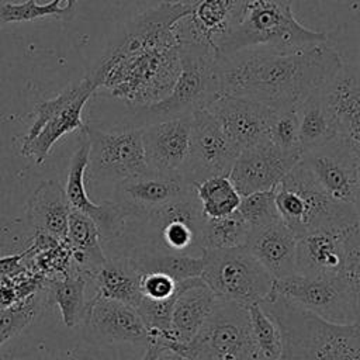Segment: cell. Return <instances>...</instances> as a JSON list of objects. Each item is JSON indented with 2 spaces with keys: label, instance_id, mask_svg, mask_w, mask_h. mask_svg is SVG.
<instances>
[{
  "label": "cell",
  "instance_id": "cell-1",
  "mask_svg": "<svg viewBox=\"0 0 360 360\" xmlns=\"http://www.w3.org/2000/svg\"><path fill=\"white\" fill-rule=\"evenodd\" d=\"M343 65L339 51L321 42L285 52L245 51L218 56L215 73L219 94L284 110L323 91Z\"/></svg>",
  "mask_w": 360,
  "mask_h": 360
},
{
  "label": "cell",
  "instance_id": "cell-2",
  "mask_svg": "<svg viewBox=\"0 0 360 360\" xmlns=\"http://www.w3.org/2000/svg\"><path fill=\"white\" fill-rule=\"evenodd\" d=\"M180 41L156 24L135 17L90 73L132 108L165 98L180 73Z\"/></svg>",
  "mask_w": 360,
  "mask_h": 360
},
{
  "label": "cell",
  "instance_id": "cell-3",
  "mask_svg": "<svg viewBox=\"0 0 360 360\" xmlns=\"http://www.w3.org/2000/svg\"><path fill=\"white\" fill-rule=\"evenodd\" d=\"M260 305L280 329V360H360L359 323L325 321L273 292Z\"/></svg>",
  "mask_w": 360,
  "mask_h": 360
},
{
  "label": "cell",
  "instance_id": "cell-4",
  "mask_svg": "<svg viewBox=\"0 0 360 360\" xmlns=\"http://www.w3.org/2000/svg\"><path fill=\"white\" fill-rule=\"evenodd\" d=\"M291 4L292 0H242L229 34L218 48V56L245 51L285 52L329 42L328 32L302 25Z\"/></svg>",
  "mask_w": 360,
  "mask_h": 360
},
{
  "label": "cell",
  "instance_id": "cell-5",
  "mask_svg": "<svg viewBox=\"0 0 360 360\" xmlns=\"http://www.w3.org/2000/svg\"><path fill=\"white\" fill-rule=\"evenodd\" d=\"M280 219L297 238L318 229L352 228L359 224L353 204L326 194L298 162L274 188Z\"/></svg>",
  "mask_w": 360,
  "mask_h": 360
},
{
  "label": "cell",
  "instance_id": "cell-6",
  "mask_svg": "<svg viewBox=\"0 0 360 360\" xmlns=\"http://www.w3.org/2000/svg\"><path fill=\"white\" fill-rule=\"evenodd\" d=\"M128 221L138 224L139 243L134 248V253L127 256L141 253L202 256L205 252L204 214L194 186L167 205Z\"/></svg>",
  "mask_w": 360,
  "mask_h": 360
},
{
  "label": "cell",
  "instance_id": "cell-7",
  "mask_svg": "<svg viewBox=\"0 0 360 360\" xmlns=\"http://www.w3.org/2000/svg\"><path fill=\"white\" fill-rule=\"evenodd\" d=\"M180 38V73L170 93L158 103L134 108L136 115L148 120V124L191 115L194 111L207 108L218 96L215 63L218 55L208 46ZM146 124V125H148Z\"/></svg>",
  "mask_w": 360,
  "mask_h": 360
},
{
  "label": "cell",
  "instance_id": "cell-8",
  "mask_svg": "<svg viewBox=\"0 0 360 360\" xmlns=\"http://www.w3.org/2000/svg\"><path fill=\"white\" fill-rule=\"evenodd\" d=\"M201 278L217 298L243 305L263 302L274 287V278L246 246L205 249Z\"/></svg>",
  "mask_w": 360,
  "mask_h": 360
},
{
  "label": "cell",
  "instance_id": "cell-9",
  "mask_svg": "<svg viewBox=\"0 0 360 360\" xmlns=\"http://www.w3.org/2000/svg\"><path fill=\"white\" fill-rule=\"evenodd\" d=\"M97 89L94 77L89 73L53 98L38 103L34 110L35 120L21 142V155L41 165L63 135L82 129L83 107Z\"/></svg>",
  "mask_w": 360,
  "mask_h": 360
},
{
  "label": "cell",
  "instance_id": "cell-10",
  "mask_svg": "<svg viewBox=\"0 0 360 360\" xmlns=\"http://www.w3.org/2000/svg\"><path fill=\"white\" fill-rule=\"evenodd\" d=\"M188 360H253L248 307L217 298L208 318L187 345Z\"/></svg>",
  "mask_w": 360,
  "mask_h": 360
},
{
  "label": "cell",
  "instance_id": "cell-11",
  "mask_svg": "<svg viewBox=\"0 0 360 360\" xmlns=\"http://www.w3.org/2000/svg\"><path fill=\"white\" fill-rule=\"evenodd\" d=\"M89 139L87 170L91 180L115 184L148 172L142 142V128L105 132L83 127Z\"/></svg>",
  "mask_w": 360,
  "mask_h": 360
},
{
  "label": "cell",
  "instance_id": "cell-12",
  "mask_svg": "<svg viewBox=\"0 0 360 360\" xmlns=\"http://www.w3.org/2000/svg\"><path fill=\"white\" fill-rule=\"evenodd\" d=\"M239 153L214 115L201 108L191 114L188 155L179 173L191 186L210 177L229 176Z\"/></svg>",
  "mask_w": 360,
  "mask_h": 360
},
{
  "label": "cell",
  "instance_id": "cell-13",
  "mask_svg": "<svg viewBox=\"0 0 360 360\" xmlns=\"http://www.w3.org/2000/svg\"><path fill=\"white\" fill-rule=\"evenodd\" d=\"M273 294H277L307 311L333 323H354L349 291L343 278L304 277L292 274L274 280Z\"/></svg>",
  "mask_w": 360,
  "mask_h": 360
},
{
  "label": "cell",
  "instance_id": "cell-14",
  "mask_svg": "<svg viewBox=\"0 0 360 360\" xmlns=\"http://www.w3.org/2000/svg\"><path fill=\"white\" fill-rule=\"evenodd\" d=\"M302 152H288L263 139L238 155L229 179L240 195L273 190L301 160Z\"/></svg>",
  "mask_w": 360,
  "mask_h": 360
},
{
  "label": "cell",
  "instance_id": "cell-15",
  "mask_svg": "<svg viewBox=\"0 0 360 360\" xmlns=\"http://www.w3.org/2000/svg\"><path fill=\"white\" fill-rule=\"evenodd\" d=\"M89 148L90 145L87 135L82 128L79 143L70 159L65 193L70 208L89 215L97 224L103 239H117L125 231L128 214L117 201H103L96 204L87 195L84 177L89 163Z\"/></svg>",
  "mask_w": 360,
  "mask_h": 360
},
{
  "label": "cell",
  "instance_id": "cell-16",
  "mask_svg": "<svg viewBox=\"0 0 360 360\" xmlns=\"http://www.w3.org/2000/svg\"><path fill=\"white\" fill-rule=\"evenodd\" d=\"M207 110L239 150L267 139L269 127L276 112L266 104L231 94H219Z\"/></svg>",
  "mask_w": 360,
  "mask_h": 360
},
{
  "label": "cell",
  "instance_id": "cell-17",
  "mask_svg": "<svg viewBox=\"0 0 360 360\" xmlns=\"http://www.w3.org/2000/svg\"><path fill=\"white\" fill-rule=\"evenodd\" d=\"M356 156L336 136L323 146L304 152L300 162L326 194L338 201L353 204Z\"/></svg>",
  "mask_w": 360,
  "mask_h": 360
},
{
  "label": "cell",
  "instance_id": "cell-18",
  "mask_svg": "<svg viewBox=\"0 0 360 360\" xmlns=\"http://www.w3.org/2000/svg\"><path fill=\"white\" fill-rule=\"evenodd\" d=\"M188 184L180 173L145 172L117 183L115 201L127 211L128 219L145 217L183 195Z\"/></svg>",
  "mask_w": 360,
  "mask_h": 360
},
{
  "label": "cell",
  "instance_id": "cell-19",
  "mask_svg": "<svg viewBox=\"0 0 360 360\" xmlns=\"http://www.w3.org/2000/svg\"><path fill=\"white\" fill-rule=\"evenodd\" d=\"M141 128L148 170L179 173L188 155L191 115L162 120Z\"/></svg>",
  "mask_w": 360,
  "mask_h": 360
},
{
  "label": "cell",
  "instance_id": "cell-20",
  "mask_svg": "<svg viewBox=\"0 0 360 360\" xmlns=\"http://www.w3.org/2000/svg\"><path fill=\"white\" fill-rule=\"evenodd\" d=\"M352 228L318 229L300 236L295 250V274L304 277L339 276L345 264L346 238Z\"/></svg>",
  "mask_w": 360,
  "mask_h": 360
},
{
  "label": "cell",
  "instance_id": "cell-21",
  "mask_svg": "<svg viewBox=\"0 0 360 360\" xmlns=\"http://www.w3.org/2000/svg\"><path fill=\"white\" fill-rule=\"evenodd\" d=\"M322 97L338 129V136L360 156V70L343 65L323 89Z\"/></svg>",
  "mask_w": 360,
  "mask_h": 360
},
{
  "label": "cell",
  "instance_id": "cell-22",
  "mask_svg": "<svg viewBox=\"0 0 360 360\" xmlns=\"http://www.w3.org/2000/svg\"><path fill=\"white\" fill-rule=\"evenodd\" d=\"M217 295L201 277L179 281V294L172 314L170 350L184 356L187 345L197 335L215 304Z\"/></svg>",
  "mask_w": 360,
  "mask_h": 360
},
{
  "label": "cell",
  "instance_id": "cell-23",
  "mask_svg": "<svg viewBox=\"0 0 360 360\" xmlns=\"http://www.w3.org/2000/svg\"><path fill=\"white\" fill-rule=\"evenodd\" d=\"M190 14L177 25L181 38L200 42L218 55L221 42L229 34L242 0H194Z\"/></svg>",
  "mask_w": 360,
  "mask_h": 360
},
{
  "label": "cell",
  "instance_id": "cell-24",
  "mask_svg": "<svg viewBox=\"0 0 360 360\" xmlns=\"http://www.w3.org/2000/svg\"><path fill=\"white\" fill-rule=\"evenodd\" d=\"M84 321L110 340L149 343V330L136 308L121 301L94 295L87 302Z\"/></svg>",
  "mask_w": 360,
  "mask_h": 360
},
{
  "label": "cell",
  "instance_id": "cell-25",
  "mask_svg": "<svg viewBox=\"0 0 360 360\" xmlns=\"http://www.w3.org/2000/svg\"><path fill=\"white\" fill-rule=\"evenodd\" d=\"M297 235L283 222L252 228L246 248L274 280L295 274Z\"/></svg>",
  "mask_w": 360,
  "mask_h": 360
},
{
  "label": "cell",
  "instance_id": "cell-26",
  "mask_svg": "<svg viewBox=\"0 0 360 360\" xmlns=\"http://www.w3.org/2000/svg\"><path fill=\"white\" fill-rule=\"evenodd\" d=\"M70 204L65 188L55 180H45L31 194L27 202V219L35 233H44L65 240Z\"/></svg>",
  "mask_w": 360,
  "mask_h": 360
},
{
  "label": "cell",
  "instance_id": "cell-27",
  "mask_svg": "<svg viewBox=\"0 0 360 360\" xmlns=\"http://www.w3.org/2000/svg\"><path fill=\"white\" fill-rule=\"evenodd\" d=\"M142 271L129 256L108 259L89 276L96 287L97 297L121 301L134 308L142 298L141 292Z\"/></svg>",
  "mask_w": 360,
  "mask_h": 360
},
{
  "label": "cell",
  "instance_id": "cell-28",
  "mask_svg": "<svg viewBox=\"0 0 360 360\" xmlns=\"http://www.w3.org/2000/svg\"><path fill=\"white\" fill-rule=\"evenodd\" d=\"M90 281L89 274L75 266L60 274L46 277L44 288L48 301L55 304L62 315L63 325L75 328L86 318V285Z\"/></svg>",
  "mask_w": 360,
  "mask_h": 360
},
{
  "label": "cell",
  "instance_id": "cell-29",
  "mask_svg": "<svg viewBox=\"0 0 360 360\" xmlns=\"http://www.w3.org/2000/svg\"><path fill=\"white\" fill-rule=\"evenodd\" d=\"M97 224L86 214L70 208L65 242L70 250L73 266L89 276L105 260Z\"/></svg>",
  "mask_w": 360,
  "mask_h": 360
},
{
  "label": "cell",
  "instance_id": "cell-30",
  "mask_svg": "<svg viewBox=\"0 0 360 360\" xmlns=\"http://www.w3.org/2000/svg\"><path fill=\"white\" fill-rule=\"evenodd\" d=\"M298 138L302 153L326 145L338 136L335 120L325 104L322 91L297 105Z\"/></svg>",
  "mask_w": 360,
  "mask_h": 360
},
{
  "label": "cell",
  "instance_id": "cell-31",
  "mask_svg": "<svg viewBox=\"0 0 360 360\" xmlns=\"http://www.w3.org/2000/svg\"><path fill=\"white\" fill-rule=\"evenodd\" d=\"M204 217L219 218L238 210L242 195L228 176L210 177L194 186Z\"/></svg>",
  "mask_w": 360,
  "mask_h": 360
},
{
  "label": "cell",
  "instance_id": "cell-32",
  "mask_svg": "<svg viewBox=\"0 0 360 360\" xmlns=\"http://www.w3.org/2000/svg\"><path fill=\"white\" fill-rule=\"evenodd\" d=\"M142 273L159 271L174 281L201 277L202 256L172 255V253H141L129 256Z\"/></svg>",
  "mask_w": 360,
  "mask_h": 360
},
{
  "label": "cell",
  "instance_id": "cell-33",
  "mask_svg": "<svg viewBox=\"0 0 360 360\" xmlns=\"http://www.w3.org/2000/svg\"><path fill=\"white\" fill-rule=\"evenodd\" d=\"M246 307L250 322L253 360H280L281 333L277 323L260 304L256 302Z\"/></svg>",
  "mask_w": 360,
  "mask_h": 360
},
{
  "label": "cell",
  "instance_id": "cell-34",
  "mask_svg": "<svg viewBox=\"0 0 360 360\" xmlns=\"http://www.w3.org/2000/svg\"><path fill=\"white\" fill-rule=\"evenodd\" d=\"M250 226L242 218L239 211H233L225 217H204V248L205 249H229L245 246Z\"/></svg>",
  "mask_w": 360,
  "mask_h": 360
},
{
  "label": "cell",
  "instance_id": "cell-35",
  "mask_svg": "<svg viewBox=\"0 0 360 360\" xmlns=\"http://www.w3.org/2000/svg\"><path fill=\"white\" fill-rule=\"evenodd\" d=\"M340 277L350 295L354 323L360 325V224L353 226L347 233L345 264Z\"/></svg>",
  "mask_w": 360,
  "mask_h": 360
},
{
  "label": "cell",
  "instance_id": "cell-36",
  "mask_svg": "<svg viewBox=\"0 0 360 360\" xmlns=\"http://www.w3.org/2000/svg\"><path fill=\"white\" fill-rule=\"evenodd\" d=\"M238 211L250 229L281 221L276 205L274 188L242 195Z\"/></svg>",
  "mask_w": 360,
  "mask_h": 360
},
{
  "label": "cell",
  "instance_id": "cell-37",
  "mask_svg": "<svg viewBox=\"0 0 360 360\" xmlns=\"http://www.w3.org/2000/svg\"><path fill=\"white\" fill-rule=\"evenodd\" d=\"M70 11L60 6V0H52L39 4L35 0H25L22 3H3L0 4V22H30L45 17H60Z\"/></svg>",
  "mask_w": 360,
  "mask_h": 360
},
{
  "label": "cell",
  "instance_id": "cell-38",
  "mask_svg": "<svg viewBox=\"0 0 360 360\" xmlns=\"http://www.w3.org/2000/svg\"><path fill=\"white\" fill-rule=\"evenodd\" d=\"M267 139L283 150L302 152L298 138L297 107L276 110L269 127Z\"/></svg>",
  "mask_w": 360,
  "mask_h": 360
},
{
  "label": "cell",
  "instance_id": "cell-39",
  "mask_svg": "<svg viewBox=\"0 0 360 360\" xmlns=\"http://www.w3.org/2000/svg\"><path fill=\"white\" fill-rule=\"evenodd\" d=\"M35 295L13 307L0 308V347L31 323L38 311Z\"/></svg>",
  "mask_w": 360,
  "mask_h": 360
},
{
  "label": "cell",
  "instance_id": "cell-40",
  "mask_svg": "<svg viewBox=\"0 0 360 360\" xmlns=\"http://www.w3.org/2000/svg\"><path fill=\"white\" fill-rule=\"evenodd\" d=\"M141 292L143 297L153 300L169 298L179 292V283L159 271L142 273Z\"/></svg>",
  "mask_w": 360,
  "mask_h": 360
},
{
  "label": "cell",
  "instance_id": "cell-41",
  "mask_svg": "<svg viewBox=\"0 0 360 360\" xmlns=\"http://www.w3.org/2000/svg\"><path fill=\"white\" fill-rule=\"evenodd\" d=\"M28 253V248L22 252L14 255H6L0 257V280L7 277H14L27 270L25 256Z\"/></svg>",
  "mask_w": 360,
  "mask_h": 360
},
{
  "label": "cell",
  "instance_id": "cell-42",
  "mask_svg": "<svg viewBox=\"0 0 360 360\" xmlns=\"http://www.w3.org/2000/svg\"><path fill=\"white\" fill-rule=\"evenodd\" d=\"M360 224V156H356V173H354V202H353Z\"/></svg>",
  "mask_w": 360,
  "mask_h": 360
},
{
  "label": "cell",
  "instance_id": "cell-43",
  "mask_svg": "<svg viewBox=\"0 0 360 360\" xmlns=\"http://www.w3.org/2000/svg\"><path fill=\"white\" fill-rule=\"evenodd\" d=\"M156 360H187L183 354L174 352V350H170V349H162L160 353L158 354Z\"/></svg>",
  "mask_w": 360,
  "mask_h": 360
},
{
  "label": "cell",
  "instance_id": "cell-44",
  "mask_svg": "<svg viewBox=\"0 0 360 360\" xmlns=\"http://www.w3.org/2000/svg\"><path fill=\"white\" fill-rule=\"evenodd\" d=\"M163 347L159 346L158 343H148L146 345V352H145L142 360H156V357H158V354L160 353Z\"/></svg>",
  "mask_w": 360,
  "mask_h": 360
},
{
  "label": "cell",
  "instance_id": "cell-45",
  "mask_svg": "<svg viewBox=\"0 0 360 360\" xmlns=\"http://www.w3.org/2000/svg\"><path fill=\"white\" fill-rule=\"evenodd\" d=\"M60 1H63V0H60ZM66 1V8L69 10V11H72L73 8H75V6H76V3H77V0H65Z\"/></svg>",
  "mask_w": 360,
  "mask_h": 360
},
{
  "label": "cell",
  "instance_id": "cell-46",
  "mask_svg": "<svg viewBox=\"0 0 360 360\" xmlns=\"http://www.w3.org/2000/svg\"><path fill=\"white\" fill-rule=\"evenodd\" d=\"M359 70H360V65H359Z\"/></svg>",
  "mask_w": 360,
  "mask_h": 360
},
{
  "label": "cell",
  "instance_id": "cell-47",
  "mask_svg": "<svg viewBox=\"0 0 360 360\" xmlns=\"http://www.w3.org/2000/svg\"><path fill=\"white\" fill-rule=\"evenodd\" d=\"M187 360H188V359H187Z\"/></svg>",
  "mask_w": 360,
  "mask_h": 360
}]
</instances>
